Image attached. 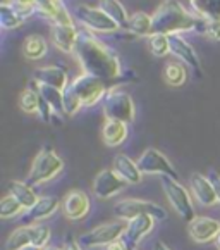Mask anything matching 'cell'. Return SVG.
Instances as JSON below:
<instances>
[{"label": "cell", "mask_w": 220, "mask_h": 250, "mask_svg": "<svg viewBox=\"0 0 220 250\" xmlns=\"http://www.w3.org/2000/svg\"><path fill=\"white\" fill-rule=\"evenodd\" d=\"M74 55L77 62L85 69V73L93 74L103 81H114L122 76V66L119 55L102 40L95 37L92 31H79Z\"/></svg>", "instance_id": "obj_1"}, {"label": "cell", "mask_w": 220, "mask_h": 250, "mask_svg": "<svg viewBox=\"0 0 220 250\" xmlns=\"http://www.w3.org/2000/svg\"><path fill=\"white\" fill-rule=\"evenodd\" d=\"M206 22H208L206 19L184 9V5L177 0H164L151 14L153 35H165V37L179 35L184 31L206 35Z\"/></svg>", "instance_id": "obj_2"}, {"label": "cell", "mask_w": 220, "mask_h": 250, "mask_svg": "<svg viewBox=\"0 0 220 250\" xmlns=\"http://www.w3.org/2000/svg\"><path fill=\"white\" fill-rule=\"evenodd\" d=\"M64 169V161L50 148H43L38 152V155L33 159L31 169L28 173V183L31 187H38L47 181L57 178Z\"/></svg>", "instance_id": "obj_3"}, {"label": "cell", "mask_w": 220, "mask_h": 250, "mask_svg": "<svg viewBox=\"0 0 220 250\" xmlns=\"http://www.w3.org/2000/svg\"><path fill=\"white\" fill-rule=\"evenodd\" d=\"M162 188L165 191V197L169 200V204L172 206V209L179 214L181 219H184L186 223L196 219L195 207H193V199H191L189 191L186 190L184 185H181L177 180L169 176H162Z\"/></svg>", "instance_id": "obj_4"}, {"label": "cell", "mask_w": 220, "mask_h": 250, "mask_svg": "<svg viewBox=\"0 0 220 250\" xmlns=\"http://www.w3.org/2000/svg\"><path fill=\"white\" fill-rule=\"evenodd\" d=\"M103 114L107 119H115V121L128 123V125L132 123L136 116V109L131 95L117 86L110 88L103 99Z\"/></svg>", "instance_id": "obj_5"}, {"label": "cell", "mask_w": 220, "mask_h": 250, "mask_svg": "<svg viewBox=\"0 0 220 250\" xmlns=\"http://www.w3.org/2000/svg\"><path fill=\"white\" fill-rule=\"evenodd\" d=\"M74 14H76L77 21L92 33H117L121 30V26L109 14H105L100 7L83 4L77 5Z\"/></svg>", "instance_id": "obj_6"}, {"label": "cell", "mask_w": 220, "mask_h": 250, "mask_svg": "<svg viewBox=\"0 0 220 250\" xmlns=\"http://www.w3.org/2000/svg\"><path fill=\"white\" fill-rule=\"evenodd\" d=\"M126 231V223L124 221H112V223H105L100 225L96 228L90 229L88 233L77 238L83 249H95V247H107L110 243H114L115 240H119Z\"/></svg>", "instance_id": "obj_7"}, {"label": "cell", "mask_w": 220, "mask_h": 250, "mask_svg": "<svg viewBox=\"0 0 220 250\" xmlns=\"http://www.w3.org/2000/svg\"><path fill=\"white\" fill-rule=\"evenodd\" d=\"M151 216L157 221H164L167 217L164 207H160L158 204L150 202V200H140V199H124L119 200L114 206V216L119 217L121 221H129L132 217L138 216Z\"/></svg>", "instance_id": "obj_8"}, {"label": "cell", "mask_w": 220, "mask_h": 250, "mask_svg": "<svg viewBox=\"0 0 220 250\" xmlns=\"http://www.w3.org/2000/svg\"><path fill=\"white\" fill-rule=\"evenodd\" d=\"M71 85H73L74 92L77 93V97L83 102V107H92L98 102H103L107 92H109L107 81L88 73H83L81 76H77Z\"/></svg>", "instance_id": "obj_9"}, {"label": "cell", "mask_w": 220, "mask_h": 250, "mask_svg": "<svg viewBox=\"0 0 220 250\" xmlns=\"http://www.w3.org/2000/svg\"><path fill=\"white\" fill-rule=\"evenodd\" d=\"M136 162L143 174H160L177 180V171L174 169L172 162L157 148H147Z\"/></svg>", "instance_id": "obj_10"}, {"label": "cell", "mask_w": 220, "mask_h": 250, "mask_svg": "<svg viewBox=\"0 0 220 250\" xmlns=\"http://www.w3.org/2000/svg\"><path fill=\"white\" fill-rule=\"evenodd\" d=\"M126 185L128 183L114 169H102L93 181V193L98 199L107 200L121 193L126 188Z\"/></svg>", "instance_id": "obj_11"}, {"label": "cell", "mask_w": 220, "mask_h": 250, "mask_svg": "<svg viewBox=\"0 0 220 250\" xmlns=\"http://www.w3.org/2000/svg\"><path fill=\"white\" fill-rule=\"evenodd\" d=\"M35 9L52 24H73V18L64 5V0H35Z\"/></svg>", "instance_id": "obj_12"}, {"label": "cell", "mask_w": 220, "mask_h": 250, "mask_svg": "<svg viewBox=\"0 0 220 250\" xmlns=\"http://www.w3.org/2000/svg\"><path fill=\"white\" fill-rule=\"evenodd\" d=\"M219 233H220V221L213 219V217L202 216L189 223V236L196 243L215 242Z\"/></svg>", "instance_id": "obj_13"}, {"label": "cell", "mask_w": 220, "mask_h": 250, "mask_svg": "<svg viewBox=\"0 0 220 250\" xmlns=\"http://www.w3.org/2000/svg\"><path fill=\"white\" fill-rule=\"evenodd\" d=\"M90 207H92L90 197L81 190L69 191L62 200V210L66 217H69L71 221L83 219L90 212Z\"/></svg>", "instance_id": "obj_14"}, {"label": "cell", "mask_w": 220, "mask_h": 250, "mask_svg": "<svg viewBox=\"0 0 220 250\" xmlns=\"http://www.w3.org/2000/svg\"><path fill=\"white\" fill-rule=\"evenodd\" d=\"M169 42H170V54L176 55L177 59L186 64V66L193 67L196 73H202V64H200L198 54L193 48V45L187 43L181 35H170Z\"/></svg>", "instance_id": "obj_15"}, {"label": "cell", "mask_w": 220, "mask_h": 250, "mask_svg": "<svg viewBox=\"0 0 220 250\" xmlns=\"http://www.w3.org/2000/svg\"><path fill=\"white\" fill-rule=\"evenodd\" d=\"M189 187L195 199L198 200V204H202L203 207H212L215 206L219 200H217L215 190H213V185L210 181L208 176L202 173H195L189 180Z\"/></svg>", "instance_id": "obj_16"}, {"label": "cell", "mask_w": 220, "mask_h": 250, "mask_svg": "<svg viewBox=\"0 0 220 250\" xmlns=\"http://www.w3.org/2000/svg\"><path fill=\"white\" fill-rule=\"evenodd\" d=\"M155 221H157L155 217L147 216V214L132 217V219H129L128 223H126V231L122 236H124L129 243H132V245L136 247L148 233H151V229L155 228Z\"/></svg>", "instance_id": "obj_17"}, {"label": "cell", "mask_w": 220, "mask_h": 250, "mask_svg": "<svg viewBox=\"0 0 220 250\" xmlns=\"http://www.w3.org/2000/svg\"><path fill=\"white\" fill-rule=\"evenodd\" d=\"M77 37H79V31L74 26V22L73 24H52V40H54L55 47L66 54L74 52Z\"/></svg>", "instance_id": "obj_18"}, {"label": "cell", "mask_w": 220, "mask_h": 250, "mask_svg": "<svg viewBox=\"0 0 220 250\" xmlns=\"http://www.w3.org/2000/svg\"><path fill=\"white\" fill-rule=\"evenodd\" d=\"M112 169H114L128 185H136L143 180V173H141L140 167H138V162L132 161L131 157H128V155H124V154L115 155Z\"/></svg>", "instance_id": "obj_19"}, {"label": "cell", "mask_w": 220, "mask_h": 250, "mask_svg": "<svg viewBox=\"0 0 220 250\" xmlns=\"http://www.w3.org/2000/svg\"><path fill=\"white\" fill-rule=\"evenodd\" d=\"M37 85H47V86H54V88L64 90L69 83H67V73L62 67L57 66H45L40 69L35 71L33 74Z\"/></svg>", "instance_id": "obj_20"}, {"label": "cell", "mask_w": 220, "mask_h": 250, "mask_svg": "<svg viewBox=\"0 0 220 250\" xmlns=\"http://www.w3.org/2000/svg\"><path fill=\"white\" fill-rule=\"evenodd\" d=\"M129 128L128 123L115 121V119H105L102 126V138L107 147H119L128 140Z\"/></svg>", "instance_id": "obj_21"}, {"label": "cell", "mask_w": 220, "mask_h": 250, "mask_svg": "<svg viewBox=\"0 0 220 250\" xmlns=\"http://www.w3.org/2000/svg\"><path fill=\"white\" fill-rule=\"evenodd\" d=\"M59 207H62V204L59 202L57 197H40L38 202L35 204L31 209L26 210L24 219L33 225V223H37V221L50 217L52 214H55L57 210H59Z\"/></svg>", "instance_id": "obj_22"}, {"label": "cell", "mask_w": 220, "mask_h": 250, "mask_svg": "<svg viewBox=\"0 0 220 250\" xmlns=\"http://www.w3.org/2000/svg\"><path fill=\"white\" fill-rule=\"evenodd\" d=\"M9 193L24 207L26 210L31 209L35 204L38 202L40 197L37 195V191L33 190L30 183H22V181H9Z\"/></svg>", "instance_id": "obj_23"}, {"label": "cell", "mask_w": 220, "mask_h": 250, "mask_svg": "<svg viewBox=\"0 0 220 250\" xmlns=\"http://www.w3.org/2000/svg\"><path fill=\"white\" fill-rule=\"evenodd\" d=\"M196 16L206 21H220V0H189Z\"/></svg>", "instance_id": "obj_24"}, {"label": "cell", "mask_w": 220, "mask_h": 250, "mask_svg": "<svg viewBox=\"0 0 220 250\" xmlns=\"http://www.w3.org/2000/svg\"><path fill=\"white\" fill-rule=\"evenodd\" d=\"M38 93L40 97L52 107L55 116L59 114H66L64 112V93L62 90L59 88H54V86H47V85H38L37 86Z\"/></svg>", "instance_id": "obj_25"}, {"label": "cell", "mask_w": 220, "mask_h": 250, "mask_svg": "<svg viewBox=\"0 0 220 250\" xmlns=\"http://www.w3.org/2000/svg\"><path fill=\"white\" fill-rule=\"evenodd\" d=\"M128 30L136 37H151L153 35V26H151V16L147 12H134L129 18Z\"/></svg>", "instance_id": "obj_26"}, {"label": "cell", "mask_w": 220, "mask_h": 250, "mask_svg": "<svg viewBox=\"0 0 220 250\" xmlns=\"http://www.w3.org/2000/svg\"><path fill=\"white\" fill-rule=\"evenodd\" d=\"M98 7L102 9L105 14H109L110 18L114 19L121 28H128V22L131 16H128L124 5H122L119 0H100Z\"/></svg>", "instance_id": "obj_27"}, {"label": "cell", "mask_w": 220, "mask_h": 250, "mask_svg": "<svg viewBox=\"0 0 220 250\" xmlns=\"http://www.w3.org/2000/svg\"><path fill=\"white\" fill-rule=\"evenodd\" d=\"M47 50H48L47 42L40 35H30L24 40V45H22V52H24V55L30 61H38L41 57H45Z\"/></svg>", "instance_id": "obj_28"}, {"label": "cell", "mask_w": 220, "mask_h": 250, "mask_svg": "<svg viewBox=\"0 0 220 250\" xmlns=\"http://www.w3.org/2000/svg\"><path fill=\"white\" fill-rule=\"evenodd\" d=\"M33 245V236H31V225L21 226L14 229L5 240V249L7 250H22L24 247Z\"/></svg>", "instance_id": "obj_29"}, {"label": "cell", "mask_w": 220, "mask_h": 250, "mask_svg": "<svg viewBox=\"0 0 220 250\" xmlns=\"http://www.w3.org/2000/svg\"><path fill=\"white\" fill-rule=\"evenodd\" d=\"M164 78L170 86H183L187 80L186 67L181 62H169L164 69Z\"/></svg>", "instance_id": "obj_30"}, {"label": "cell", "mask_w": 220, "mask_h": 250, "mask_svg": "<svg viewBox=\"0 0 220 250\" xmlns=\"http://www.w3.org/2000/svg\"><path fill=\"white\" fill-rule=\"evenodd\" d=\"M24 22V19L9 4H0V24L4 30H16Z\"/></svg>", "instance_id": "obj_31"}, {"label": "cell", "mask_w": 220, "mask_h": 250, "mask_svg": "<svg viewBox=\"0 0 220 250\" xmlns=\"http://www.w3.org/2000/svg\"><path fill=\"white\" fill-rule=\"evenodd\" d=\"M19 107L28 114H38V107H40V93H38V90H22L21 95H19Z\"/></svg>", "instance_id": "obj_32"}, {"label": "cell", "mask_w": 220, "mask_h": 250, "mask_svg": "<svg viewBox=\"0 0 220 250\" xmlns=\"http://www.w3.org/2000/svg\"><path fill=\"white\" fill-rule=\"evenodd\" d=\"M62 93H64V112H66V116L77 114L81 110V107H83V102H81V99L77 97V93L74 92L73 85L69 83V85L62 90Z\"/></svg>", "instance_id": "obj_33"}, {"label": "cell", "mask_w": 220, "mask_h": 250, "mask_svg": "<svg viewBox=\"0 0 220 250\" xmlns=\"http://www.w3.org/2000/svg\"><path fill=\"white\" fill-rule=\"evenodd\" d=\"M22 209H24V207H22L11 193L2 197V200H0V216H2V219H11V217L19 216Z\"/></svg>", "instance_id": "obj_34"}, {"label": "cell", "mask_w": 220, "mask_h": 250, "mask_svg": "<svg viewBox=\"0 0 220 250\" xmlns=\"http://www.w3.org/2000/svg\"><path fill=\"white\" fill-rule=\"evenodd\" d=\"M150 48H151V54L153 55H157V57H165V55L170 52L169 37H165V35H151Z\"/></svg>", "instance_id": "obj_35"}, {"label": "cell", "mask_w": 220, "mask_h": 250, "mask_svg": "<svg viewBox=\"0 0 220 250\" xmlns=\"http://www.w3.org/2000/svg\"><path fill=\"white\" fill-rule=\"evenodd\" d=\"M31 236H33V245L45 249L50 242V228L45 225H31Z\"/></svg>", "instance_id": "obj_36"}, {"label": "cell", "mask_w": 220, "mask_h": 250, "mask_svg": "<svg viewBox=\"0 0 220 250\" xmlns=\"http://www.w3.org/2000/svg\"><path fill=\"white\" fill-rule=\"evenodd\" d=\"M105 250H136V247L132 243H129L124 236H121L119 240H115L114 243H110V245L105 247Z\"/></svg>", "instance_id": "obj_37"}, {"label": "cell", "mask_w": 220, "mask_h": 250, "mask_svg": "<svg viewBox=\"0 0 220 250\" xmlns=\"http://www.w3.org/2000/svg\"><path fill=\"white\" fill-rule=\"evenodd\" d=\"M206 37L215 42H220V21L206 22Z\"/></svg>", "instance_id": "obj_38"}, {"label": "cell", "mask_w": 220, "mask_h": 250, "mask_svg": "<svg viewBox=\"0 0 220 250\" xmlns=\"http://www.w3.org/2000/svg\"><path fill=\"white\" fill-rule=\"evenodd\" d=\"M208 178H210V181H212V185H213V190H215L217 200H219V202H220V174L212 173Z\"/></svg>", "instance_id": "obj_39"}, {"label": "cell", "mask_w": 220, "mask_h": 250, "mask_svg": "<svg viewBox=\"0 0 220 250\" xmlns=\"http://www.w3.org/2000/svg\"><path fill=\"white\" fill-rule=\"evenodd\" d=\"M64 250H83V247L79 245L77 242H73V240H69V242L66 243V245L62 247Z\"/></svg>", "instance_id": "obj_40"}, {"label": "cell", "mask_w": 220, "mask_h": 250, "mask_svg": "<svg viewBox=\"0 0 220 250\" xmlns=\"http://www.w3.org/2000/svg\"><path fill=\"white\" fill-rule=\"evenodd\" d=\"M153 250H170V249L167 245H165V243L157 242V243H155V247H153Z\"/></svg>", "instance_id": "obj_41"}, {"label": "cell", "mask_w": 220, "mask_h": 250, "mask_svg": "<svg viewBox=\"0 0 220 250\" xmlns=\"http://www.w3.org/2000/svg\"><path fill=\"white\" fill-rule=\"evenodd\" d=\"M22 250H43V249H40V247H37V245H28V247H24Z\"/></svg>", "instance_id": "obj_42"}, {"label": "cell", "mask_w": 220, "mask_h": 250, "mask_svg": "<svg viewBox=\"0 0 220 250\" xmlns=\"http://www.w3.org/2000/svg\"><path fill=\"white\" fill-rule=\"evenodd\" d=\"M43 250H64V249H60V247H54V245H48V247H45Z\"/></svg>", "instance_id": "obj_43"}, {"label": "cell", "mask_w": 220, "mask_h": 250, "mask_svg": "<svg viewBox=\"0 0 220 250\" xmlns=\"http://www.w3.org/2000/svg\"><path fill=\"white\" fill-rule=\"evenodd\" d=\"M215 247L220 250V233H219V235H217V238H215Z\"/></svg>", "instance_id": "obj_44"}, {"label": "cell", "mask_w": 220, "mask_h": 250, "mask_svg": "<svg viewBox=\"0 0 220 250\" xmlns=\"http://www.w3.org/2000/svg\"><path fill=\"white\" fill-rule=\"evenodd\" d=\"M12 0H2V4H9ZM19 2H35V0H19Z\"/></svg>", "instance_id": "obj_45"}]
</instances>
